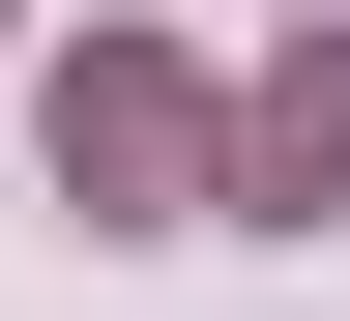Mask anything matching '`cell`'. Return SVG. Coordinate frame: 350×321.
Instances as JSON below:
<instances>
[{"label": "cell", "instance_id": "obj_1", "mask_svg": "<svg viewBox=\"0 0 350 321\" xmlns=\"http://www.w3.org/2000/svg\"><path fill=\"white\" fill-rule=\"evenodd\" d=\"M59 175L117 205V234H146L175 175H204V88H175V59H59Z\"/></svg>", "mask_w": 350, "mask_h": 321}, {"label": "cell", "instance_id": "obj_2", "mask_svg": "<svg viewBox=\"0 0 350 321\" xmlns=\"http://www.w3.org/2000/svg\"><path fill=\"white\" fill-rule=\"evenodd\" d=\"M234 205H262V234H321V205H350V59H292V88L234 117Z\"/></svg>", "mask_w": 350, "mask_h": 321}]
</instances>
